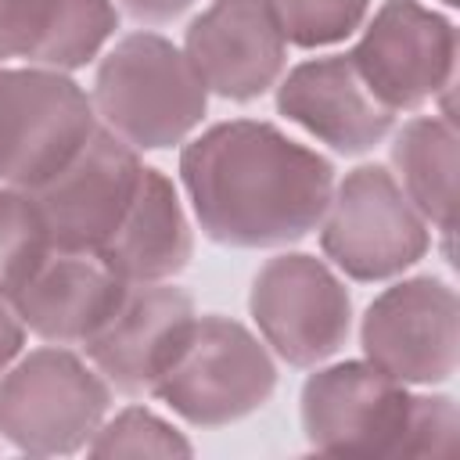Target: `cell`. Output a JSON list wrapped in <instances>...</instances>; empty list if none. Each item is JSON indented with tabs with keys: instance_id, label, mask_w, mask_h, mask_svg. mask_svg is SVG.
Masks as SVG:
<instances>
[{
	"instance_id": "cell-24",
	"label": "cell",
	"mask_w": 460,
	"mask_h": 460,
	"mask_svg": "<svg viewBox=\"0 0 460 460\" xmlns=\"http://www.w3.org/2000/svg\"><path fill=\"white\" fill-rule=\"evenodd\" d=\"M137 22L144 25H162V22H172L180 18L194 0H119Z\"/></svg>"
},
{
	"instance_id": "cell-1",
	"label": "cell",
	"mask_w": 460,
	"mask_h": 460,
	"mask_svg": "<svg viewBox=\"0 0 460 460\" xmlns=\"http://www.w3.org/2000/svg\"><path fill=\"white\" fill-rule=\"evenodd\" d=\"M180 180L208 241L284 248L320 226L334 165L273 122L230 119L183 144Z\"/></svg>"
},
{
	"instance_id": "cell-15",
	"label": "cell",
	"mask_w": 460,
	"mask_h": 460,
	"mask_svg": "<svg viewBox=\"0 0 460 460\" xmlns=\"http://www.w3.org/2000/svg\"><path fill=\"white\" fill-rule=\"evenodd\" d=\"M126 280H119L101 259L47 248L29 277L14 288L11 302L36 338L50 345H86L97 327L115 313L126 295Z\"/></svg>"
},
{
	"instance_id": "cell-14",
	"label": "cell",
	"mask_w": 460,
	"mask_h": 460,
	"mask_svg": "<svg viewBox=\"0 0 460 460\" xmlns=\"http://www.w3.org/2000/svg\"><path fill=\"white\" fill-rule=\"evenodd\" d=\"M277 111L338 155H367L395 126V111L370 93L349 54L295 65L277 86Z\"/></svg>"
},
{
	"instance_id": "cell-7",
	"label": "cell",
	"mask_w": 460,
	"mask_h": 460,
	"mask_svg": "<svg viewBox=\"0 0 460 460\" xmlns=\"http://www.w3.org/2000/svg\"><path fill=\"white\" fill-rule=\"evenodd\" d=\"M248 313L262 341L298 370L327 363L352 331V298L338 273L305 252L273 255L252 280Z\"/></svg>"
},
{
	"instance_id": "cell-23",
	"label": "cell",
	"mask_w": 460,
	"mask_h": 460,
	"mask_svg": "<svg viewBox=\"0 0 460 460\" xmlns=\"http://www.w3.org/2000/svg\"><path fill=\"white\" fill-rule=\"evenodd\" d=\"M22 345H25V323H22L11 295L0 291V374L18 359Z\"/></svg>"
},
{
	"instance_id": "cell-4",
	"label": "cell",
	"mask_w": 460,
	"mask_h": 460,
	"mask_svg": "<svg viewBox=\"0 0 460 460\" xmlns=\"http://www.w3.org/2000/svg\"><path fill=\"white\" fill-rule=\"evenodd\" d=\"M273 388L277 363L266 341L230 316H194L151 395L194 428H223L262 410Z\"/></svg>"
},
{
	"instance_id": "cell-19",
	"label": "cell",
	"mask_w": 460,
	"mask_h": 460,
	"mask_svg": "<svg viewBox=\"0 0 460 460\" xmlns=\"http://www.w3.org/2000/svg\"><path fill=\"white\" fill-rule=\"evenodd\" d=\"M90 456H190L194 446L158 413L144 406H126L97 428L86 442Z\"/></svg>"
},
{
	"instance_id": "cell-25",
	"label": "cell",
	"mask_w": 460,
	"mask_h": 460,
	"mask_svg": "<svg viewBox=\"0 0 460 460\" xmlns=\"http://www.w3.org/2000/svg\"><path fill=\"white\" fill-rule=\"evenodd\" d=\"M442 4H446V7H456V4H460V0H442Z\"/></svg>"
},
{
	"instance_id": "cell-22",
	"label": "cell",
	"mask_w": 460,
	"mask_h": 460,
	"mask_svg": "<svg viewBox=\"0 0 460 460\" xmlns=\"http://www.w3.org/2000/svg\"><path fill=\"white\" fill-rule=\"evenodd\" d=\"M460 413L449 395H413L406 456H453Z\"/></svg>"
},
{
	"instance_id": "cell-21",
	"label": "cell",
	"mask_w": 460,
	"mask_h": 460,
	"mask_svg": "<svg viewBox=\"0 0 460 460\" xmlns=\"http://www.w3.org/2000/svg\"><path fill=\"white\" fill-rule=\"evenodd\" d=\"M47 248L50 244L32 198L25 190L0 187V291L14 295Z\"/></svg>"
},
{
	"instance_id": "cell-20",
	"label": "cell",
	"mask_w": 460,
	"mask_h": 460,
	"mask_svg": "<svg viewBox=\"0 0 460 460\" xmlns=\"http://www.w3.org/2000/svg\"><path fill=\"white\" fill-rule=\"evenodd\" d=\"M270 7L280 36L295 47L313 50L349 40L363 25L370 0H270Z\"/></svg>"
},
{
	"instance_id": "cell-2",
	"label": "cell",
	"mask_w": 460,
	"mask_h": 460,
	"mask_svg": "<svg viewBox=\"0 0 460 460\" xmlns=\"http://www.w3.org/2000/svg\"><path fill=\"white\" fill-rule=\"evenodd\" d=\"M90 101L108 133L137 151H165L201 126L208 90L165 36L129 32L97 65Z\"/></svg>"
},
{
	"instance_id": "cell-16",
	"label": "cell",
	"mask_w": 460,
	"mask_h": 460,
	"mask_svg": "<svg viewBox=\"0 0 460 460\" xmlns=\"http://www.w3.org/2000/svg\"><path fill=\"white\" fill-rule=\"evenodd\" d=\"M190 252L194 234L172 180L162 169L144 165L129 208L93 259H101L126 284H155L183 273Z\"/></svg>"
},
{
	"instance_id": "cell-3",
	"label": "cell",
	"mask_w": 460,
	"mask_h": 460,
	"mask_svg": "<svg viewBox=\"0 0 460 460\" xmlns=\"http://www.w3.org/2000/svg\"><path fill=\"white\" fill-rule=\"evenodd\" d=\"M111 406V385L65 345L36 349L0 374V438L29 456L86 449Z\"/></svg>"
},
{
	"instance_id": "cell-11",
	"label": "cell",
	"mask_w": 460,
	"mask_h": 460,
	"mask_svg": "<svg viewBox=\"0 0 460 460\" xmlns=\"http://www.w3.org/2000/svg\"><path fill=\"white\" fill-rule=\"evenodd\" d=\"M140 172L144 162L137 147L97 126L68 165H61L47 183L29 190L47 244L61 252L97 255L119 226L122 212L129 208Z\"/></svg>"
},
{
	"instance_id": "cell-5",
	"label": "cell",
	"mask_w": 460,
	"mask_h": 460,
	"mask_svg": "<svg viewBox=\"0 0 460 460\" xmlns=\"http://www.w3.org/2000/svg\"><path fill=\"white\" fill-rule=\"evenodd\" d=\"M316 230L323 255L345 277L363 284L399 277L424 259L431 244L428 219L385 165H359L345 172L331 190Z\"/></svg>"
},
{
	"instance_id": "cell-13",
	"label": "cell",
	"mask_w": 460,
	"mask_h": 460,
	"mask_svg": "<svg viewBox=\"0 0 460 460\" xmlns=\"http://www.w3.org/2000/svg\"><path fill=\"white\" fill-rule=\"evenodd\" d=\"M183 54L208 93L226 101H255L277 86L288 40L270 0H212L183 36Z\"/></svg>"
},
{
	"instance_id": "cell-10",
	"label": "cell",
	"mask_w": 460,
	"mask_h": 460,
	"mask_svg": "<svg viewBox=\"0 0 460 460\" xmlns=\"http://www.w3.org/2000/svg\"><path fill=\"white\" fill-rule=\"evenodd\" d=\"M367 363L402 385H442L460 363V302L438 277H410L385 288L363 313Z\"/></svg>"
},
{
	"instance_id": "cell-9",
	"label": "cell",
	"mask_w": 460,
	"mask_h": 460,
	"mask_svg": "<svg viewBox=\"0 0 460 460\" xmlns=\"http://www.w3.org/2000/svg\"><path fill=\"white\" fill-rule=\"evenodd\" d=\"M349 61L388 111H417L453 86L456 25L417 0H385Z\"/></svg>"
},
{
	"instance_id": "cell-17",
	"label": "cell",
	"mask_w": 460,
	"mask_h": 460,
	"mask_svg": "<svg viewBox=\"0 0 460 460\" xmlns=\"http://www.w3.org/2000/svg\"><path fill=\"white\" fill-rule=\"evenodd\" d=\"M119 29L111 0H0V61L72 72Z\"/></svg>"
},
{
	"instance_id": "cell-8",
	"label": "cell",
	"mask_w": 460,
	"mask_h": 460,
	"mask_svg": "<svg viewBox=\"0 0 460 460\" xmlns=\"http://www.w3.org/2000/svg\"><path fill=\"white\" fill-rule=\"evenodd\" d=\"M413 395L367 359L323 367L302 385V431L338 456H406Z\"/></svg>"
},
{
	"instance_id": "cell-12",
	"label": "cell",
	"mask_w": 460,
	"mask_h": 460,
	"mask_svg": "<svg viewBox=\"0 0 460 460\" xmlns=\"http://www.w3.org/2000/svg\"><path fill=\"white\" fill-rule=\"evenodd\" d=\"M194 302L183 288L165 280L129 284L115 313L83 345L93 370L122 395H151L169 370L187 327L194 323Z\"/></svg>"
},
{
	"instance_id": "cell-18",
	"label": "cell",
	"mask_w": 460,
	"mask_h": 460,
	"mask_svg": "<svg viewBox=\"0 0 460 460\" xmlns=\"http://www.w3.org/2000/svg\"><path fill=\"white\" fill-rule=\"evenodd\" d=\"M392 165L413 208L446 237L456 223V126L449 115L410 119L392 140Z\"/></svg>"
},
{
	"instance_id": "cell-6",
	"label": "cell",
	"mask_w": 460,
	"mask_h": 460,
	"mask_svg": "<svg viewBox=\"0 0 460 460\" xmlns=\"http://www.w3.org/2000/svg\"><path fill=\"white\" fill-rule=\"evenodd\" d=\"M86 90L54 68H0V187L36 190L93 137Z\"/></svg>"
}]
</instances>
